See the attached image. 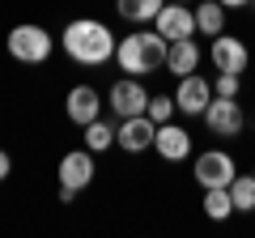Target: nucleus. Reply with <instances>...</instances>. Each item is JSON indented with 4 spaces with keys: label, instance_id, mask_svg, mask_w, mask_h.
Wrapping results in <instances>:
<instances>
[{
    "label": "nucleus",
    "instance_id": "obj_7",
    "mask_svg": "<svg viewBox=\"0 0 255 238\" xmlns=\"http://www.w3.org/2000/svg\"><path fill=\"white\" fill-rule=\"evenodd\" d=\"M94 174H98V166H94V149H68V153L60 157V187L85 192V187L94 183Z\"/></svg>",
    "mask_w": 255,
    "mask_h": 238
},
{
    "label": "nucleus",
    "instance_id": "obj_11",
    "mask_svg": "<svg viewBox=\"0 0 255 238\" xmlns=\"http://www.w3.org/2000/svg\"><path fill=\"white\" fill-rule=\"evenodd\" d=\"M64 115L73 119L77 128L94 123V119L102 115V94L94 90V85H73V90H68V98H64Z\"/></svg>",
    "mask_w": 255,
    "mask_h": 238
},
{
    "label": "nucleus",
    "instance_id": "obj_25",
    "mask_svg": "<svg viewBox=\"0 0 255 238\" xmlns=\"http://www.w3.org/2000/svg\"><path fill=\"white\" fill-rule=\"evenodd\" d=\"M251 9H255V0H251Z\"/></svg>",
    "mask_w": 255,
    "mask_h": 238
},
{
    "label": "nucleus",
    "instance_id": "obj_8",
    "mask_svg": "<svg viewBox=\"0 0 255 238\" xmlns=\"http://www.w3.org/2000/svg\"><path fill=\"white\" fill-rule=\"evenodd\" d=\"M153 30L162 38H196V9H187V4H174V0H166L162 13L153 17Z\"/></svg>",
    "mask_w": 255,
    "mask_h": 238
},
{
    "label": "nucleus",
    "instance_id": "obj_3",
    "mask_svg": "<svg viewBox=\"0 0 255 238\" xmlns=\"http://www.w3.org/2000/svg\"><path fill=\"white\" fill-rule=\"evenodd\" d=\"M51 51H55V38L34 21H21V26L9 30V55L17 64H47Z\"/></svg>",
    "mask_w": 255,
    "mask_h": 238
},
{
    "label": "nucleus",
    "instance_id": "obj_4",
    "mask_svg": "<svg viewBox=\"0 0 255 238\" xmlns=\"http://www.w3.org/2000/svg\"><path fill=\"white\" fill-rule=\"evenodd\" d=\"M200 119H204V128L213 136H221V140L243 136V128H247V111L238 107V98H217V94H213V102L204 107Z\"/></svg>",
    "mask_w": 255,
    "mask_h": 238
},
{
    "label": "nucleus",
    "instance_id": "obj_18",
    "mask_svg": "<svg viewBox=\"0 0 255 238\" xmlns=\"http://www.w3.org/2000/svg\"><path fill=\"white\" fill-rule=\"evenodd\" d=\"M115 145V128H111V119H94V123H85V149H94V153H107V149Z\"/></svg>",
    "mask_w": 255,
    "mask_h": 238
},
{
    "label": "nucleus",
    "instance_id": "obj_10",
    "mask_svg": "<svg viewBox=\"0 0 255 238\" xmlns=\"http://www.w3.org/2000/svg\"><path fill=\"white\" fill-rule=\"evenodd\" d=\"M209 55H213V68H217V73H247V64H251L247 43L234 38V34H217L213 47H209Z\"/></svg>",
    "mask_w": 255,
    "mask_h": 238
},
{
    "label": "nucleus",
    "instance_id": "obj_22",
    "mask_svg": "<svg viewBox=\"0 0 255 238\" xmlns=\"http://www.w3.org/2000/svg\"><path fill=\"white\" fill-rule=\"evenodd\" d=\"M9 174H13V157L0 149V179H9Z\"/></svg>",
    "mask_w": 255,
    "mask_h": 238
},
{
    "label": "nucleus",
    "instance_id": "obj_9",
    "mask_svg": "<svg viewBox=\"0 0 255 238\" xmlns=\"http://www.w3.org/2000/svg\"><path fill=\"white\" fill-rule=\"evenodd\" d=\"M153 136H157V123L149 115L119 119V128H115V145L124 153H145V149H153Z\"/></svg>",
    "mask_w": 255,
    "mask_h": 238
},
{
    "label": "nucleus",
    "instance_id": "obj_19",
    "mask_svg": "<svg viewBox=\"0 0 255 238\" xmlns=\"http://www.w3.org/2000/svg\"><path fill=\"white\" fill-rule=\"evenodd\" d=\"M230 196H234V209L238 213H255V174H234Z\"/></svg>",
    "mask_w": 255,
    "mask_h": 238
},
{
    "label": "nucleus",
    "instance_id": "obj_16",
    "mask_svg": "<svg viewBox=\"0 0 255 238\" xmlns=\"http://www.w3.org/2000/svg\"><path fill=\"white\" fill-rule=\"evenodd\" d=\"M166 0H115V13L132 26H153V17L162 13Z\"/></svg>",
    "mask_w": 255,
    "mask_h": 238
},
{
    "label": "nucleus",
    "instance_id": "obj_24",
    "mask_svg": "<svg viewBox=\"0 0 255 238\" xmlns=\"http://www.w3.org/2000/svg\"><path fill=\"white\" fill-rule=\"evenodd\" d=\"M174 4H191V0H174Z\"/></svg>",
    "mask_w": 255,
    "mask_h": 238
},
{
    "label": "nucleus",
    "instance_id": "obj_12",
    "mask_svg": "<svg viewBox=\"0 0 255 238\" xmlns=\"http://www.w3.org/2000/svg\"><path fill=\"white\" fill-rule=\"evenodd\" d=\"M174 102H179V115H204V107L213 102V85L200 73H187V77H179Z\"/></svg>",
    "mask_w": 255,
    "mask_h": 238
},
{
    "label": "nucleus",
    "instance_id": "obj_5",
    "mask_svg": "<svg viewBox=\"0 0 255 238\" xmlns=\"http://www.w3.org/2000/svg\"><path fill=\"white\" fill-rule=\"evenodd\" d=\"M149 98L153 94L145 90V81L140 77H119L115 85H111V115L115 119H132V115H145L149 111Z\"/></svg>",
    "mask_w": 255,
    "mask_h": 238
},
{
    "label": "nucleus",
    "instance_id": "obj_13",
    "mask_svg": "<svg viewBox=\"0 0 255 238\" xmlns=\"http://www.w3.org/2000/svg\"><path fill=\"white\" fill-rule=\"evenodd\" d=\"M153 149L157 157H166V162H183V157H191V132L179 128V123H157V136H153Z\"/></svg>",
    "mask_w": 255,
    "mask_h": 238
},
{
    "label": "nucleus",
    "instance_id": "obj_2",
    "mask_svg": "<svg viewBox=\"0 0 255 238\" xmlns=\"http://www.w3.org/2000/svg\"><path fill=\"white\" fill-rule=\"evenodd\" d=\"M166 51H170V38H162L153 26L136 30V34H124L115 47V64L128 77H153L157 68H166Z\"/></svg>",
    "mask_w": 255,
    "mask_h": 238
},
{
    "label": "nucleus",
    "instance_id": "obj_26",
    "mask_svg": "<svg viewBox=\"0 0 255 238\" xmlns=\"http://www.w3.org/2000/svg\"><path fill=\"white\" fill-rule=\"evenodd\" d=\"M251 174H255V170H251Z\"/></svg>",
    "mask_w": 255,
    "mask_h": 238
},
{
    "label": "nucleus",
    "instance_id": "obj_1",
    "mask_svg": "<svg viewBox=\"0 0 255 238\" xmlns=\"http://www.w3.org/2000/svg\"><path fill=\"white\" fill-rule=\"evenodd\" d=\"M60 47L73 64H85V68H102L115 60V47H119V34L98 17H73L60 34Z\"/></svg>",
    "mask_w": 255,
    "mask_h": 238
},
{
    "label": "nucleus",
    "instance_id": "obj_14",
    "mask_svg": "<svg viewBox=\"0 0 255 238\" xmlns=\"http://www.w3.org/2000/svg\"><path fill=\"white\" fill-rule=\"evenodd\" d=\"M200 68V43L196 38H174L170 51H166V73L170 77H187Z\"/></svg>",
    "mask_w": 255,
    "mask_h": 238
},
{
    "label": "nucleus",
    "instance_id": "obj_20",
    "mask_svg": "<svg viewBox=\"0 0 255 238\" xmlns=\"http://www.w3.org/2000/svg\"><path fill=\"white\" fill-rule=\"evenodd\" d=\"M174 111H179L174 94H153V98H149V111H145V115L153 119V123H170V119H174Z\"/></svg>",
    "mask_w": 255,
    "mask_h": 238
},
{
    "label": "nucleus",
    "instance_id": "obj_21",
    "mask_svg": "<svg viewBox=\"0 0 255 238\" xmlns=\"http://www.w3.org/2000/svg\"><path fill=\"white\" fill-rule=\"evenodd\" d=\"M238 90H243V73H217V81H213L217 98H238Z\"/></svg>",
    "mask_w": 255,
    "mask_h": 238
},
{
    "label": "nucleus",
    "instance_id": "obj_6",
    "mask_svg": "<svg viewBox=\"0 0 255 238\" xmlns=\"http://www.w3.org/2000/svg\"><path fill=\"white\" fill-rule=\"evenodd\" d=\"M191 174H196V183L200 187H230L234 183V157L226 153V149H209V153H200L196 162H191Z\"/></svg>",
    "mask_w": 255,
    "mask_h": 238
},
{
    "label": "nucleus",
    "instance_id": "obj_15",
    "mask_svg": "<svg viewBox=\"0 0 255 238\" xmlns=\"http://www.w3.org/2000/svg\"><path fill=\"white\" fill-rule=\"evenodd\" d=\"M226 4L221 0H204V4H196V34H204V38H217V34H226Z\"/></svg>",
    "mask_w": 255,
    "mask_h": 238
},
{
    "label": "nucleus",
    "instance_id": "obj_23",
    "mask_svg": "<svg viewBox=\"0 0 255 238\" xmlns=\"http://www.w3.org/2000/svg\"><path fill=\"white\" fill-rule=\"evenodd\" d=\"M226 9H251V0H221Z\"/></svg>",
    "mask_w": 255,
    "mask_h": 238
},
{
    "label": "nucleus",
    "instance_id": "obj_17",
    "mask_svg": "<svg viewBox=\"0 0 255 238\" xmlns=\"http://www.w3.org/2000/svg\"><path fill=\"white\" fill-rule=\"evenodd\" d=\"M234 196H230V187H204V217L209 221H226L234 217Z\"/></svg>",
    "mask_w": 255,
    "mask_h": 238
}]
</instances>
